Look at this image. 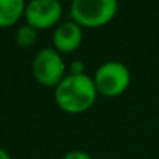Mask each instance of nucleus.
<instances>
[{"label":"nucleus","instance_id":"f257e3e1","mask_svg":"<svg viewBox=\"0 0 159 159\" xmlns=\"http://www.w3.org/2000/svg\"><path fill=\"white\" fill-rule=\"evenodd\" d=\"M97 89L94 80L83 75H66V78L55 88V102L67 114H83L92 108L97 100Z\"/></svg>","mask_w":159,"mask_h":159},{"label":"nucleus","instance_id":"f03ea898","mask_svg":"<svg viewBox=\"0 0 159 159\" xmlns=\"http://www.w3.org/2000/svg\"><path fill=\"white\" fill-rule=\"evenodd\" d=\"M117 10L116 0H75L70 5V16L81 28H100L116 17Z\"/></svg>","mask_w":159,"mask_h":159},{"label":"nucleus","instance_id":"7ed1b4c3","mask_svg":"<svg viewBox=\"0 0 159 159\" xmlns=\"http://www.w3.org/2000/svg\"><path fill=\"white\" fill-rule=\"evenodd\" d=\"M92 80L100 95L119 97L128 89L131 75L125 64L119 61H106L95 70Z\"/></svg>","mask_w":159,"mask_h":159},{"label":"nucleus","instance_id":"20e7f679","mask_svg":"<svg viewBox=\"0 0 159 159\" xmlns=\"http://www.w3.org/2000/svg\"><path fill=\"white\" fill-rule=\"evenodd\" d=\"M33 76L45 88H56L66 78V64L59 52L45 47L33 59Z\"/></svg>","mask_w":159,"mask_h":159},{"label":"nucleus","instance_id":"39448f33","mask_svg":"<svg viewBox=\"0 0 159 159\" xmlns=\"http://www.w3.org/2000/svg\"><path fill=\"white\" fill-rule=\"evenodd\" d=\"M62 16V5L58 0H31L25 8V20L33 28L48 30L58 27Z\"/></svg>","mask_w":159,"mask_h":159},{"label":"nucleus","instance_id":"423d86ee","mask_svg":"<svg viewBox=\"0 0 159 159\" xmlns=\"http://www.w3.org/2000/svg\"><path fill=\"white\" fill-rule=\"evenodd\" d=\"M83 41V28L73 20L59 24L53 31V45L59 53L75 52Z\"/></svg>","mask_w":159,"mask_h":159},{"label":"nucleus","instance_id":"0eeeda50","mask_svg":"<svg viewBox=\"0 0 159 159\" xmlns=\"http://www.w3.org/2000/svg\"><path fill=\"white\" fill-rule=\"evenodd\" d=\"M24 0H0V28H10L25 16Z\"/></svg>","mask_w":159,"mask_h":159},{"label":"nucleus","instance_id":"6e6552de","mask_svg":"<svg viewBox=\"0 0 159 159\" xmlns=\"http://www.w3.org/2000/svg\"><path fill=\"white\" fill-rule=\"evenodd\" d=\"M16 44L22 48H28L31 47L36 41H38V30L33 28L31 25L25 24V25H20L16 31Z\"/></svg>","mask_w":159,"mask_h":159},{"label":"nucleus","instance_id":"1a4fd4ad","mask_svg":"<svg viewBox=\"0 0 159 159\" xmlns=\"http://www.w3.org/2000/svg\"><path fill=\"white\" fill-rule=\"evenodd\" d=\"M62 159H92L86 151H81V150H72L69 153H66L62 156Z\"/></svg>","mask_w":159,"mask_h":159},{"label":"nucleus","instance_id":"9d476101","mask_svg":"<svg viewBox=\"0 0 159 159\" xmlns=\"http://www.w3.org/2000/svg\"><path fill=\"white\" fill-rule=\"evenodd\" d=\"M70 73L72 75H83L84 73V66L81 61H73V64L70 66Z\"/></svg>","mask_w":159,"mask_h":159},{"label":"nucleus","instance_id":"9b49d317","mask_svg":"<svg viewBox=\"0 0 159 159\" xmlns=\"http://www.w3.org/2000/svg\"><path fill=\"white\" fill-rule=\"evenodd\" d=\"M0 159H11L10 153H8L5 148H2V147H0Z\"/></svg>","mask_w":159,"mask_h":159}]
</instances>
